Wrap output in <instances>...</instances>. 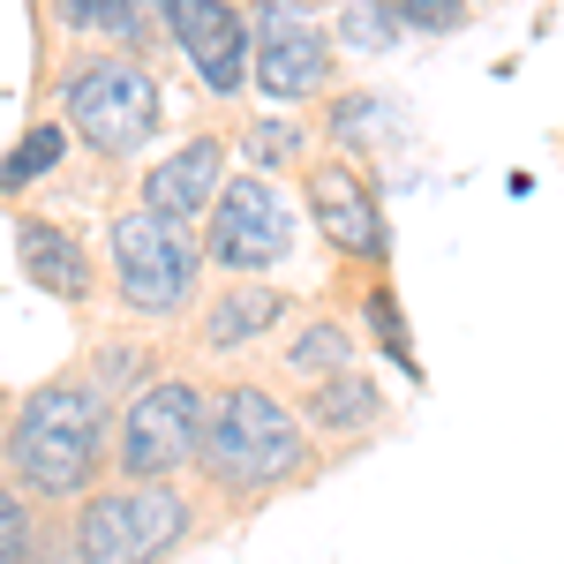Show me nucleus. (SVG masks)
Masks as SVG:
<instances>
[{
  "mask_svg": "<svg viewBox=\"0 0 564 564\" xmlns=\"http://www.w3.org/2000/svg\"><path fill=\"white\" fill-rule=\"evenodd\" d=\"M324 475V444L294 414V399L263 377H218L212 384V414H204V444H196V497L212 512H257L271 497L302 489Z\"/></svg>",
  "mask_w": 564,
  "mask_h": 564,
  "instance_id": "1",
  "label": "nucleus"
},
{
  "mask_svg": "<svg viewBox=\"0 0 564 564\" xmlns=\"http://www.w3.org/2000/svg\"><path fill=\"white\" fill-rule=\"evenodd\" d=\"M113 414H121L113 391L98 384L84 361L53 369V377L31 384L8 406V422H0L8 481H15L31 505H45V512L90 497L98 481L113 475Z\"/></svg>",
  "mask_w": 564,
  "mask_h": 564,
  "instance_id": "2",
  "label": "nucleus"
},
{
  "mask_svg": "<svg viewBox=\"0 0 564 564\" xmlns=\"http://www.w3.org/2000/svg\"><path fill=\"white\" fill-rule=\"evenodd\" d=\"M212 527V505L196 481H121L106 475L68 512V550L76 564H166Z\"/></svg>",
  "mask_w": 564,
  "mask_h": 564,
  "instance_id": "3",
  "label": "nucleus"
},
{
  "mask_svg": "<svg viewBox=\"0 0 564 564\" xmlns=\"http://www.w3.org/2000/svg\"><path fill=\"white\" fill-rule=\"evenodd\" d=\"M204 279H212V263H204L196 226L159 218L143 204L106 218V294L129 308L143 332L188 324L196 302H204Z\"/></svg>",
  "mask_w": 564,
  "mask_h": 564,
  "instance_id": "4",
  "label": "nucleus"
},
{
  "mask_svg": "<svg viewBox=\"0 0 564 564\" xmlns=\"http://www.w3.org/2000/svg\"><path fill=\"white\" fill-rule=\"evenodd\" d=\"M61 121L68 135L98 151L106 166H129L159 143V121H166V98H159V76L151 61L135 53H113V45H76L61 61Z\"/></svg>",
  "mask_w": 564,
  "mask_h": 564,
  "instance_id": "5",
  "label": "nucleus"
},
{
  "mask_svg": "<svg viewBox=\"0 0 564 564\" xmlns=\"http://www.w3.org/2000/svg\"><path fill=\"white\" fill-rule=\"evenodd\" d=\"M212 414V377L204 369H159L151 384H135L113 414V475L121 481H181L196 467Z\"/></svg>",
  "mask_w": 564,
  "mask_h": 564,
  "instance_id": "6",
  "label": "nucleus"
},
{
  "mask_svg": "<svg viewBox=\"0 0 564 564\" xmlns=\"http://www.w3.org/2000/svg\"><path fill=\"white\" fill-rule=\"evenodd\" d=\"M249 90L279 113H316L339 90V45L308 0H249Z\"/></svg>",
  "mask_w": 564,
  "mask_h": 564,
  "instance_id": "7",
  "label": "nucleus"
},
{
  "mask_svg": "<svg viewBox=\"0 0 564 564\" xmlns=\"http://www.w3.org/2000/svg\"><path fill=\"white\" fill-rule=\"evenodd\" d=\"M294 234H302V212H294L286 181L249 174V166H234L226 188H218V204L196 218L212 279H271L279 263L294 257Z\"/></svg>",
  "mask_w": 564,
  "mask_h": 564,
  "instance_id": "8",
  "label": "nucleus"
},
{
  "mask_svg": "<svg viewBox=\"0 0 564 564\" xmlns=\"http://www.w3.org/2000/svg\"><path fill=\"white\" fill-rule=\"evenodd\" d=\"M302 212L308 226L324 234V249L354 271H377L391 257V234H384V204H377V181L361 174V159H339V151H316L302 174Z\"/></svg>",
  "mask_w": 564,
  "mask_h": 564,
  "instance_id": "9",
  "label": "nucleus"
},
{
  "mask_svg": "<svg viewBox=\"0 0 564 564\" xmlns=\"http://www.w3.org/2000/svg\"><path fill=\"white\" fill-rule=\"evenodd\" d=\"M151 15H159V39L196 68L204 98L218 106L249 98V8L241 0H151Z\"/></svg>",
  "mask_w": 564,
  "mask_h": 564,
  "instance_id": "10",
  "label": "nucleus"
},
{
  "mask_svg": "<svg viewBox=\"0 0 564 564\" xmlns=\"http://www.w3.org/2000/svg\"><path fill=\"white\" fill-rule=\"evenodd\" d=\"M294 316H302V294L279 286V279H218V286H204V302L188 316V347L204 361H234V354L271 347Z\"/></svg>",
  "mask_w": 564,
  "mask_h": 564,
  "instance_id": "11",
  "label": "nucleus"
},
{
  "mask_svg": "<svg viewBox=\"0 0 564 564\" xmlns=\"http://www.w3.org/2000/svg\"><path fill=\"white\" fill-rule=\"evenodd\" d=\"M226 174H234V135H226V129H196V135H181L174 151H159V159L143 166L135 204H143V212H159V218L196 226V218L218 204Z\"/></svg>",
  "mask_w": 564,
  "mask_h": 564,
  "instance_id": "12",
  "label": "nucleus"
},
{
  "mask_svg": "<svg viewBox=\"0 0 564 564\" xmlns=\"http://www.w3.org/2000/svg\"><path fill=\"white\" fill-rule=\"evenodd\" d=\"M15 271L61 308H90L106 286V263L90 257V241L45 212H15Z\"/></svg>",
  "mask_w": 564,
  "mask_h": 564,
  "instance_id": "13",
  "label": "nucleus"
},
{
  "mask_svg": "<svg viewBox=\"0 0 564 564\" xmlns=\"http://www.w3.org/2000/svg\"><path fill=\"white\" fill-rule=\"evenodd\" d=\"M294 414L316 430V444H361V436H377L391 422V391L354 361V369H339V377L294 391Z\"/></svg>",
  "mask_w": 564,
  "mask_h": 564,
  "instance_id": "14",
  "label": "nucleus"
},
{
  "mask_svg": "<svg viewBox=\"0 0 564 564\" xmlns=\"http://www.w3.org/2000/svg\"><path fill=\"white\" fill-rule=\"evenodd\" d=\"M271 361H279L286 384H324V377H339V369L361 361V332H354L339 308H302V316L271 339Z\"/></svg>",
  "mask_w": 564,
  "mask_h": 564,
  "instance_id": "15",
  "label": "nucleus"
},
{
  "mask_svg": "<svg viewBox=\"0 0 564 564\" xmlns=\"http://www.w3.org/2000/svg\"><path fill=\"white\" fill-rule=\"evenodd\" d=\"M53 15L76 45H113V53H135V61H151V45H166L151 0H53Z\"/></svg>",
  "mask_w": 564,
  "mask_h": 564,
  "instance_id": "16",
  "label": "nucleus"
},
{
  "mask_svg": "<svg viewBox=\"0 0 564 564\" xmlns=\"http://www.w3.org/2000/svg\"><path fill=\"white\" fill-rule=\"evenodd\" d=\"M234 143H241V166L249 174H271V181H286V174H302L308 159H316V121H302V113H257V121H241L234 129Z\"/></svg>",
  "mask_w": 564,
  "mask_h": 564,
  "instance_id": "17",
  "label": "nucleus"
},
{
  "mask_svg": "<svg viewBox=\"0 0 564 564\" xmlns=\"http://www.w3.org/2000/svg\"><path fill=\"white\" fill-rule=\"evenodd\" d=\"M68 151H76L68 121H31V129L15 135V151L0 159V204L31 196V188H39L45 174H61V166H68Z\"/></svg>",
  "mask_w": 564,
  "mask_h": 564,
  "instance_id": "18",
  "label": "nucleus"
},
{
  "mask_svg": "<svg viewBox=\"0 0 564 564\" xmlns=\"http://www.w3.org/2000/svg\"><path fill=\"white\" fill-rule=\"evenodd\" d=\"M369 286H361V332L384 347V361L406 377V384H422V354H414V339H406V316H399V294H391V279H384V263L377 271H361Z\"/></svg>",
  "mask_w": 564,
  "mask_h": 564,
  "instance_id": "19",
  "label": "nucleus"
},
{
  "mask_svg": "<svg viewBox=\"0 0 564 564\" xmlns=\"http://www.w3.org/2000/svg\"><path fill=\"white\" fill-rule=\"evenodd\" d=\"M45 534V505H31L15 481H0V564H31Z\"/></svg>",
  "mask_w": 564,
  "mask_h": 564,
  "instance_id": "20",
  "label": "nucleus"
},
{
  "mask_svg": "<svg viewBox=\"0 0 564 564\" xmlns=\"http://www.w3.org/2000/svg\"><path fill=\"white\" fill-rule=\"evenodd\" d=\"M384 8L406 31H430V39H452V31L475 15V0H384Z\"/></svg>",
  "mask_w": 564,
  "mask_h": 564,
  "instance_id": "21",
  "label": "nucleus"
},
{
  "mask_svg": "<svg viewBox=\"0 0 564 564\" xmlns=\"http://www.w3.org/2000/svg\"><path fill=\"white\" fill-rule=\"evenodd\" d=\"M31 564H76V550H68V527H61V520H45V534H39V550H31Z\"/></svg>",
  "mask_w": 564,
  "mask_h": 564,
  "instance_id": "22",
  "label": "nucleus"
}]
</instances>
